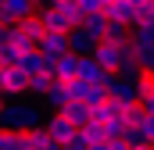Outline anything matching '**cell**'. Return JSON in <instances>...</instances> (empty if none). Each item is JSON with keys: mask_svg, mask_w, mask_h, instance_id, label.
Returning <instances> with one entry per match:
<instances>
[{"mask_svg": "<svg viewBox=\"0 0 154 150\" xmlns=\"http://www.w3.org/2000/svg\"><path fill=\"white\" fill-rule=\"evenodd\" d=\"M0 125L11 132H32V129H39V107L25 104V100H11L0 111Z\"/></svg>", "mask_w": 154, "mask_h": 150, "instance_id": "cell-1", "label": "cell"}, {"mask_svg": "<svg viewBox=\"0 0 154 150\" xmlns=\"http://www.w3.org/2000/svg\"><path fill=\"white\" fill-rule=\"evenodd\" d=\"M90 57H93L104 72L118 75V72H122V64L133 57V46H129V39H125V43H118V39H100V43H97V50H93Z\"/></svg>", "mask_w": 154, "mask_h": 150, "instance_id": "cell-2", "label": "cell"}, {"mask_svg": "<svg viewBox=\"0 0 154 150\" xmlns=\"http://www.w3.org/2000/svg\"><path fill=\"white\" fill-rule=\"evenodd\" d=\"M36 14H39V22L47 25V32H65V36H68L72 29H79V22L68 14V11H65V7H57V4H50V7H39Z\"/></svg>", "mask_w": 154, "mask_h": 150, "instance_id": "cell-3", "label": "cell"}, {"mask_svg": "<svg viewBox=\"0 0 154 150\" xmlns=\"http://www.w3.org/2000/svg\"><path fill=\"white\" fill-rule=\"evenodd\" d=\"M36 11H39L36 0H0V25L25 22V18H32Z\"/></svg>", "mask_w": 154, "mask_h": 150, "instance_id": "cell-4", "label": "cell"}, {"mask_svg": "<svg viewBox=\"0 0 154 150\" xmlns=\"http://www.w3.org/2000/svg\"><path fill=\"white\" fill-rule=\"evenodd\" d=\"M43 129H47V132H50V140H54V143H61V147H68V143L79 136V129H75V125H72L61 111H50V118H47V125H43Z\"/></svg>", "mask_w": 154, "mask_h": 150, "instance_id": "cell-5", "label": "cell"}, {"mask_svg": "<svg viewBox=\"0 0 154 150\" xmlns=\"http://www.w3.org/2000/svg\"><path fill=\"white\" fill-rule=\"evenodd\" d=\"M29 93V75L22 68H0V97H22Z\"/></svg>", "mask_w": 154, "mask_h": 150, "instance_id": "cell-6", "label": "cell"}, {"mask_svg": "<svg viewBox=\"0 0 154 150\" xmlns=\"http://www.w3.org/2000/svg\"><path fill=\"white\" fill-rule=\"evenodd\" d=\"M36 50L47 57V61H61L65 54H72V43H68V36H65V32H47V36L39 39Z\"/></svg>", "mask_w": 154, "mask_h": 150, "instance_id": "cell-7", "label": "cell"}, {"mask_svg": "<svg viewBox=\"0 0 154 150\" xmlns=\"http://www.w3.org/2000/svg\"><path fill=\"white\" fill-rule=\"evenodd\" d=\"M79 64H82L79 54H65L61 61H47V72L54 75L57 82H72V79H79Z\"/></svg>", "mask_w": 154, "mask_h": 150, "instance_id": "cell-8", "label": "cell"}, {"mask_svg": "<svg viewBox=\"0 0 154 150\" xmlns=\"http://www.w3.org/2000/svg\"><path fill=\"white\" fill-rule=\"evenodd\" d=\"M104 14H108V22L133 25V22H136V4H129V0H111V4H104Z\"/></svg>", "mask_w": 154, "mask_h": 150, "instance_id": "cell-9", "label": "cell"}, {"mask_svg": "<svg viewBox=\"0 0 154 150\" xmlns=\"http://www.w3.org/2000/svg\"><path fill=\"white\" fill-rule=\"evenodd\" d=\"M68 43H72V54H79V57H90V54L97 50V43H100V39L90 36L86 29H72V32H68Z\"/></svg>", "mask_w": 154, "mask_h": 150, "instance_id": "cell-10", "label": "cell"}, {"mask_svg": "<svg viewBox=\"0 0 154 150\" xmlns=\"http://www.w3.org/2000/svg\"><path fill=\"white\" fill-rule=\"evenodd\" d=\"M61 114H65V118H68L75 129H86V125L93 122V107H90L86 100H72V104H68V107H65Z\"/></svg>", "mask_w": 154, "mask_h": 150, "instance_id": "cell-11", "label": "cell"}, {"mask_svg": "<svg viewBox=\"0 0 154 150\" xmlns=\"http://www.w3.org/2000/svg\"><path fill=\"white\" fill-rule=\"evenodd\" d=\"M18 68L29 75V79H32V75H43V72H47V57H43L39 50H29V54L18 57Z\"/></svg>", "mask_w": 154, "mask_h": 150, "instance_id": "cell-12", "label": "cell"}, {"mask_svg": "<svg viewBox=\"0 0 154 150\" xmlns=\"http://www.w3.org/2000/svg\"><path fill=\"white\" fill-rule=\"evenodd\" d=\"M43 104H47L50 111H65V107L72 104V93H68V86H65V82H57V86H50V93L43 97Z\"/></svg>", "mask_w": 154, "mask_h": 150, "instance_id": "cell-13", "label": "cell"}, {"mask_svg": "<svg viewBox=\"0 0 154 150\" xmlns=\"http://www.w3.org/2000/svg\"><path fill=\"white\" fill-rule=\"evenodd\" d=\"M129 46H133V50L154 46V25H133V29H129Z\"/></svg>", "mask_w": 154, "mask_h": 150, "instance_id": "cell-14", "label": "cell"}, {"mask_svg": "<svg viewBox=\"0 0 154 150\" xmlns=\"http://www.w3.org/2000/svg\"><path fill=\"white\" fill-rule=\"evenodd\" d=\"M79 29H86L90 36L104 39V36H108V14H86V18L79 22Z\"/></svg>", "mask_w": 154, "mask_h": 150, "instance_id": "cell-15", "label": "cell"}, {"mask_svg": "<svg viewBox=\"0 0 154 150\" xmlns=\"http://www.w3.org/2000/svg\"><path fill=\"white\" fill-rule=\"evenodd\" d=\"M14 25H18V29H22V32H25V36L32 39V43H36V46H39V39L47 36V25H43V22H39V14H32V18H25V22H14Z\"/></svg>", "mask_w": 154, "mask_h": 150, "instance_id": "cell-16", "label": "cell"}, {"mask_svg": "<svg viewBox=\"0 0 154 150\" xmlns=\"http://www.w3.org/2000/svg\"><path fill=\"white\" fill-rule=\"evenodd\" d=\"M79 132H82V140H86L90 147H93V143H108V129H104V122H97V118H93L86 129H79Z\"/></svg>", "mask_w": 154, "mask_h": 150, "instance_id": "cell-17", "label": "cell"}, {"mask_svg": "<svg viewBox=\"0 0 154 150\" xmlns=\"http://www.w3.org/2000/svg\"><path fill=\"white\" fill-rule=\"evenodd\" d=\"M50 86H57V79H54L50 72L32 75V79H29V93H36V97H47V93H50Z\"/></svg>", "mask_w": 154, "mask_h": 150, "instance_id": "cell-18", "label": "cell"}, {"mask_svg": "<svg viewBox=\"0 0 154 150\" xmlns=\"http://www.w3.org/2000/svg\"><path fill=\"white\" fill-rule=\"evenodd\" d=\"M79 79H86V82H100V79H104V68H100L93 57H82V64H79Z\"/></svg>", "mask_w": 154, "mask_h": 150, "instance_id": "cell-19", "label": "cell"}, {"mask_svg": "<svg viewBox=\"0 0 154 150\" xmlns=\"http://www.w3.org/2000/svg\"><path fill=\"white\" fill-rule=\"evenodd\" d=\"M104 129H108V140H125L129 122H125V118H111V122H104Z\"/></svg>", "mask_w": 154, "mask_h": 150, "instance_id": "cell-20", "label": "cell"}, {"mask_svg": "<svg viewBox=\"0 0 154 150\" xmlns=\"http://www.w3.org/2000/svg\"><path fill=\"white\" fill-rule=\"evenodd\" d=\"M133 25H154V0L136 4V22H133Z\"/></svg>", "mask_w": 154, "mask_h": 150, "instance_id": "cell-21", "label": "cell"}, {"mask_svg": "<svg viewBox=\"0 0 154 150\" xmlns=\"http://www.w3.org/2000/svg\"><path fill=\"white\" fill-rule=\"evenodd\" d=\"M133 61L143 68V72L154 75V46H143V50H133Z\"/></svg>", "mask_w": 154, "mask_h": 150, "instance_id": "cell-22", "label": "cell"}, {"mask_svg": "<svg viewBox=\"0 0 154 150\" xmlns=\"http://www.w3.org/2000/svg\"><path fill=\"white\" fill-rule=\"evenodd\" d=\"M22 147V132H11L0 125V150H18Z\"/></svg>", "mask_w": 154, "mask_h": 150, "instance_id": "cell-23", "label": "cell"}, {"mask_svg": "<svg viewBox=\"0 0 154 150\" xmlns=\"http://www.w3.org/2000/svg\"><path fill=\"white\" fill-rule=\"evenodd\" d=\"M65 86H68L72 100H86V93H90V86H93V82H86V79H72V82H65Z\"/></svg>", "mask_w": 154, "mask_h": 150, "instance_id": "cell-24", "label": "cell"}, {"mask_svg": "<svg viewBox=\"0 0 154 150\" xmlns=\"http://www.w3.org/2000/svg\"><path fill=\"white\" fill-rule=\"evenodd\" d=\"M104 100H108V89H104L100 82H93V86H90V93H86V104H90V107H97V104H104Z\"/></svg>", "mask_w": 154, "mask_h": 150, "instance_id": "cell-25", "label": "cell"}, {"mask_svg": "<svg viewBox=\"0 0 154 150\" xmlns=\"http://www.w3.org/2000/svg\"><path fill=\"white\" fill-rule=\"evenodd\" d=\"M143 114H147V111H143V104H125V122H129L133 129L143 122Z\"/></svg>", "mask_w": 154, "mask_h": 150, "instance_id": "cell-26", "label": "cell"}, {"mask_svg": "<svg viewBox=\"0 0 154 150\" xmlns=\"http://www.w3.org/2000/svg\"><path fill=\"white\" fill-rule=\"evenodd\" d=\"M104 39H118V43H125L129 32H125V25H122V22H108V36H104Z\"/></svg>", "mask_w": 154, "mask_h": 150, "instance_id": "cell-27", "label": "cell"}, {"mask_svg": "<svg viewBox=\"0 0 154 150\" xmlns=\"http://www.w3.org/2000/svg\"><path fill=\"white\" fill-rule=\"evenodd\" d=\"M79 11H82V18L86 14H104V0H79Z\"/></svg>", "mask_w": 154, "mask_h": 150, "instance_id": "cell-28", "label": "cell"}, {"mask_svg": "<svg viewBox=\"0 0 154 150\" xmlns=\"http://www.w3.org/2000/svg\"><path fill=\"white\" fill-rule=\"evenodd\" d=\"M136 129H140V136H143L147 143H154V114H143V122H140Z\"/></svg>", "mask_w": 154, "mask_h": 150, "instance_id": "cell-29", "label": "cell"}, {"mask_svg": "<svg viewBox=\"0 0 154 150\" xmlns=\"http://www.w3.org/2000/svg\"><path fill=\"white\" fill-rule=\"evenodd\" d=\"M57 7H65L75 22H82V11H79V0H57Z\"/></svg>", "mask_w": 154, "mask_h": 150, "instance_id": "cell-30", "label": "cell"}, {"mask_svg": "<svg viewBox=\"0 0 154 150\" xmlns=\"http://www.w3.org/2000/svg\"><path fill=\"white\" fill-rule=\"evenodd\" d=\"M65 150H90V143H86V140H82V132H79V136H75V140H72Z\"/></svg>", "mask_w": 154, "mask_h": 150, "instance_id": "cell-31", "label": "cell"}, {"mask_svg": "<svg viewBox=\"0 0 154 150\" xmlns=\"http://www.w3.org/2000/svg\"><path fill=\"white\" fill-rule=\"evenodd\" d=\"M140 104H143V111H147V114H154V93H151V97H143Z\"/></svg>", "mask_w": 154, "mask_h": 150, "instance_id": "cell-32", "label": "cell"}, {"mask_svg": "<svg viewBox=\"0 0 154 150\" xmlns=\"http://www.w3.org/2000/svg\"><path fill=\"white\" fill-rule=\"evenodd\" d=\"M18 150H39V147H36V143H29V140H25V132H22V147H18Z\"/></svg>", "mask_w": 154, "mask_h": 150, "instance_id": "cell-33", "label": "cell"}, {"mask_svg": "<svg viewBox=\"0 0 154 150\" xmlns=\"http://www.w3.org/2000/svg\"><path fill=\"white\" fill-rule=\"evenodd\" d=\"M133 150H154V143H129Z\"/></svg>", "mask_w": 154, "mask_h": 150, "instance_id": "cell-34", "label": "cell"}, {"mask_svg": "<svg viewBox=\"0 0 154 150\" xmlns=\"http://www.w3.org/2000/svg\"><path fill=\"white\" fill-rule=\"evenodd\" d=\"M90 150H111V143H93Z\"/></svg>", "mask_w": 154, "mask_h": 150, "instance_id": "cell-35", "label": "cell"}, {"mask_svg": "<svg viewBox=\"0 0 154 150\" xmlns=\"http://www.w3.org/2000/svg\"><path fill=\"white\" fill-rule=\"evenodd\" d=\"M50 4H57V0H36V7H50Z\"/></svg>", "mask_w": 154, "mask_h": 150, "instance_id": "cell-36", "label": "cell"}, {"mask_svg": "<svg viewBox=\"0 0 154 150\" xmlns=\"http://www.w3.org/2000/svg\"><path fill=\"white\" fill-rule=\"evenodd\" d=\"M50 150H65V147H61V143H54V147H50Z\"/></svg>", "mask_w": 154, "mask_h": 150, "instance_id": "cell-37", "label": "cell"}, {"mask_svg": "<svg viewBox=\"0 0 154 150\" xmlns=\"http://www.w3.org/2000/svg\"><path fill=\"white\" fill-rule=\"evenodd\" d=\"M129 4H143V0H129Z\"/></svg>", "mask_w": 154, "mask_h": 150, "instance_id": "cell-38", "label": "cell"}, {"mask_svg": "<svg viewBox=\"0 0 154 150\" xmlns=\"http://www.w3.org/2000/svg\"><path fill=\"white\" fill-rule=\"evenodd\" d=\"M0 111H4V97H0Z\"/></svg>", "mask_w": 154, "mask_h": 150, "instance_id": "cell-39", "label": "cell"}, {"mask_svg": "<svg viewBox=\"0 0 154 150\" xmlns=\"http://www.w3.org/2000/svg\"><path fill=\"white\" fill-rule=\"evenodd\" d=\"M104 4H111V0H104Z\"/></svg>", "mask_w": 154, "mask_h": 150, "instance_id": "cell-40", "label": "cell"}]
</instances>
